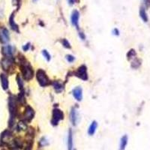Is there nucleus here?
<instances>
[{"label": "nucleus", "instance_id": "1", "mask_svg": "<svg viewBox=\"0 0 150 150\" xmlns=\"http://www.w3.org/2000/svg\"><path fill=\"white\" fill-rule=\"evenodd\" d=\"M37 79L39 84L41 87L48 86L49 83V79H48L46 72L42 69H39L37 72Z\"/></svg>", "mask_w": 150, "mask_h": 150}, {"label": "nucleus", "instance_id": "2", "mask_svg": "<svg viewBox=\"0 0 150 150\" xmlns=\"http://www.w3.org/2000/svg\"><path fill=\"white\" fill-rule=\"evenodd\" d=\"M64 119V114L62 110L59 109H54L53 111V117H52L51 123L53 126H57L60 120Z\"/></svg>", "mask_w": 150, "mask_h": 150}, {"label": "nucleus", "instance_id": "3", "mask_svg": "<svg viewBox=\"0 0 150 150\" xmlns=\"http://www.w3.org/2000/svg\"><path fill=\"white\" fill-rule=\"evenodd\" d=\"M22 72H23V76L26 80H30L33 77V71L31 67H29L28 65H23L21 69Z\"/></svg>", "mask_w": 150, "mask_h": 150}, {"label": "nucleus", "instance_id": "4", "mask_svg": "<svg viewBox=\"0 0 150 150\" xmlns=\"http://www.w3.org/2000/svg\"><path fill=\"white\" fill-rule=\"evenodd\" d=\"M76 76L80 77V79H82L83 80H87L88 79V75H87V67L84 65L81 66L78 68V70L76 73Z\"/></svg>", "mask_w": 150, "mask_h": 150}, {"label": "nucleus", "instance_id": "5", "mask_svg": "<svg viewBox=\"0 0 150 150\" xmlns=\"http://www.w3.org/2000/svg\"><path fill=\"white\" fill-rule=\"evenodd\" d=\"M79 18H80V13L78 11L74 10L71 16V21L72 25L76 26L77 28H79Z\"/></svg>", "mask_w": 150, "mask_h": 150}, {"label": "nucleus", "instance_id": "6", "mask_svg": "<svg viewBox=\"0 0 150 150\" xmlns=\"http://www.w3.org/2000/svg\"><path fill=\"white\" fill-rule=\"evenodd\" d=\"M9 41V33L8 29L3 28L0 30V41L2 43H7Z\"/></svg>", "mask_w": 150, "mask_h": 150}, {"label": "nucleus", "instance_id": "7", "mask_svg": "<svg viewBox=\"0 0 150 150\" xmlns=\"http://www.w3.org/2000/svg\"><path fill=\"white\" fill-rule=\"evenodd\" d=\"M73 95H74V98L76 99L77 101H81L83 98V89H81V87H77L76 88H74L73 89Z\"/></svg>", "mask_w": 150, "mask_h": 150}, {"label": "nucleus", "instance_id": "8", "mask_svg": "<svg viewBox=\"0 0 150 150\" xmlns=\"http://www.w3.org/2000/svg\"><path fill=\"white\" fill-rule=\"evenodd\" d=\"M9 110L11 115H14L16 112V101L13 98H9Z\"/></svg>", "mask_w": 150, "mask_h": 150}, {"label": "nucleus", "instance_id": "9", "mask_svg": "<svg viewBox=\"0 0 150 150\" xmlns=\"http://www.w3.org/2000/svg\"><path fill=\"white\" fill-rule=\"evenodd\" d=\"M34 114H35V112H34L32 108L31 107H28L25 111L24 116L26 119H28V120H31L34 116Z\"/></svg>", "mask_w": 150, "mask_h": 150}, {"label": "nucleus", "instance_id": "10", "mask_svg": "<svg viewBox=\"0 0 150 150\" xmlns=\"http://www.w3.org/2000/svg\"><path fill=\"white\" fill-rule=\"evenodd\" d=\"M9 24H10L11 29H12L14 31L19 32L18 26H17L15 22V15H14V13L11 15L10 18H9Z\"/></svg>", "mask_w": 150, "mask_h": 150}, {"label": "nucleus", "instance_id": "11", "mask_svg": "<svg viewBox=\"0 0 150 150\" xmlns=\"http://www.w3.org/2000/svg\"><path fill=\"white\" fill-rule=\"evenodd\" d=\"M0 79H1V83H2V87L3 89L6 90L8 88V77L5 76V74H2L0 76Z\"/></svg>", "mask_w": 150, "mask_h": 150}, {"label": "nucleus", "instance_id": "12", "mask_svg": "<svg viewBox=\"0 0 150 150\" xmlns=\"http://www.w3.org/2000/svg\"><path fill=\"white\" fill-rule=\"evenodd\" d=\"M97 127H98V124H97V122L95 121L93 122H92V124L90 125V126L88 128V134L90 136H93L95 134V131H96V129H97Z\"/></svg>", "mask_w": 150, "mask_h": 150}, {"label": "nucleus", "instance_id": "13", "mask_svg": "<svg viewBox=\"0 0 150 150\" xmlns=\"http://www.w3.org/2000/svg\"><path fill=\"white\" fill-rule=\"evenodd\" d=\"M2 53L3 54L7 56H11L13 54V50H12V47L10 45L5 46L4 48H2Z\"/></svg>", "mask_w": 150, "mask_h": 150}, {"label": "nucleus", "instance_id": "14", "mask_svg": "<svg viewBox=\"0 0 150 150\" xmlns=\"http://www.w3.org/2000/svg\"><path fill=\"white\" fill-rule=\"evenodd\" d=\"M140 18L142 19L143 21V22H145V23H147L149 20V18H148V15H147V14H146V10H145V8H140Z\"/></svg>", "mask_w": 150, "mask_h": 150}, {"label": "nucleus", "instance_id": "15", "mask_svg": "<svg viewBox=\"0 0 150 150\" xmlns=\"http://www.w3.org/2000/svg\"><path fill=\"white\" fill-rule=\"evenodd\" d=\"M73 148V134H72L71 129L69 130L68 131V149L72 150Z\"/></svg>", "mask_w": 150, "mask_h": 150}, {"label": "nucleus", "instance_id": "16", "mask_svg": "<svg viewBox=\"0 0 150 150\" xmlns=\"http://www.w3.org/2000/svg\"><path fill=\"white\" fill-rule=\"evenodd\" d=\"M11 137V132H9L8 131H4L2 133V137H1V140L4 143L8 142V140H9V138H10Z\"/></svg>", "mask_w": 150, "mask_h": 150}, {"label": "nucleus", "instance_id": "17", "mask_svg": "<svg viewBox=\"0 0 150 150\" xmlns=\"http://www.w3.org/2000/svg\"><path fill=\"white\" fill-rule=\"evenodd\" d=\"M77 112L76 110L74 109H72L71 111V113H70V119H71V121L72 124L74 125V126H75L76 125V122H77Z\"/></svg>", "mask_w": 150, "mask_h": 150}, {"label": "nucleus", "instance_id": "18", "mask_svg": "<svg viewBox=\"0 0 150 150\" xmlns=\"http://www.w3.org/2000/svg\"><path fill=\"white\" fill-rule=\"evenodd\" d=\"M128 143V136H123L120 141V150H124L126 149V146Z\"/></svg>", "mask_w": 150, "mask_h": 150}, {"label": "nucleus", "instance_id": "19", "mask_svg": "<svg viewBox=\"0 0 150 150\" xmlns=\"http://www.w3.org/2000/svg\"><path fill=\"white\" fill-rule=\"evenodd\" d=\"M11 65V61L9 59H5L2 60V68H4V70H8Z\"/></svg>", "mask_w": 150, "mask_h": 150}, {"label": "nucleus", "instance_id": "20", "mask_svg": "<svg viewBox=\"0 0 150 150\" xmlns=\"http://www.w3.org/2000/svg\"><path fill=\"white\" fill-rule=\"evenodd\" d=\"M53 85H54V87L56 89V91L58 92V93H60V92H62L63 90V87H62V85L60 83L56 81V82L53 83Z\"/></svg>", "mask_w": 150, "mask_h": 150}, {"label": "nucleus", "instance_id": "21", "mask_svg": "<svg viewBox=\"0 0 150 150\" xmlns=\"http://www.w3.org/2000/svg\"><path fill=\"white\" fill-rule=\"evenodd\" d=\"M136 56V52H135V50H129V52H128V54H127V56H128V59H131V58H133V57H134V56Z\"/></svg>", "mask_w": 150, "mask_h": 150}, {"label": "nucleus", "instance_id": "22", "mask_svg": "<svg viewBox=\"0 0 150 150\" xmlns=\"http://www.w3.org/2000/svg\"><path fill=\"white\" fill-rule=\"evenodd\" d=\"M42 54H43V56L46 58V59L48 60V61H50V60L51 57H50V54L48 53V50H44L43 51H42Z\"/></svg>", "mask_w": 150, "mask_h": 150}, {"label": "nucleus", "instance_id": "23", "mask_svg": "<svg viewBox=\"0 0 150 150\" xmlns=\"http://www.w3.org/2000/svg\"><path fill=\"white\" fill-rule=\"evenodd\" d=\"M19 130H25L26 128V125L23 122H20L17 126Z\"/></svg>", "mask_w": 150, "mask_h": 150}, {"label": "nucleus", "instance_id": "24", "mask_svg": "<svg viewBox=\"0 0 150 150\" xmlns=\"http://www.w3.org/2000/svg\"><path fill=\"white\" fill-rule=\"evenodd\" d=\"M62 44L65 48H71V44L68 42V41L67 39H63L62 40Z\"/></svg>", "mask_w": 150, "mask_h": 150}, {"label": "nucleus", "instance_id": "25", "mask_svg": "<svg viewBox=\"0 0 150 150\" xmlns=\"http://www.w3.org/2000/svg\"><path fill=\"white\" fill-rule=\"evenodd\" d=\"M66 59L68 60V62L71 63V62H73L75 60V57L72 55H67L66 56Z\"/></svg>", "mask_w": 150, "mask_h": 150}, {"label": "nucleus", "instance_id": "26", "mask_svg": "<svg viewBox=\"0 0 150 150\" xmlns=\"http://www.w3.org/2000/svg\"><path fill=\"white\" fill-rule=\"evenodd\" d=\"M39 143L41 146H45V145H47V144H48V142H47L46 138H44V137L41 138V140H40Z\"/></svg>", "mask_w": 150, "mask_h": 150}, {"label": "nucleus", "instance_id": "27", "mask_svg": "<svg viewBox=\"0 0 150 150\" xmlns=\"http://www.w3.org/2000/svg\"><path fill=\"white\" fill-rule=\"evenodd\" d=\"M29 48H30V44L29 43V44H26L25 46H23V49L24 51H27V50L29 49Z\"/></svg>", "mask_w": 150, "mask_h": 150}, {"label": "nucleus", "instance_id": "28", "mask_svg": "<svg viewBox=\"0 0 150 150\" xmlns=\"http://www.w3.org/2000/svg\"><path fill=\"white\" fill-rule=\"evenodd\" d=\"M113 34H114V35H119V32L117 29H113Z\"/></svg>", "mask_w": 150, "mask_h": 150}, {"label": "nucleus", "instance_id": "29", "mask_svg": "<svg viewBox=\"0 0 150 150\" xmlns=\"http://www.w3.org/2000/svg\"><path fill=\"white\" fill-rule=\"evenodd\" d=\"M12 2L14 5H20V0H12Z\"/></svg>", "mask_w": 150, "mask_h": 150}, {"label": "nucleus", "instance_id": "30", "mask_svg": "<svg viewBox=\"0 0 150 150\" xmlns=\"http://www.w3.org/2000/svg\"><path fill=\"white\" fill-rule=\"evenodd\" d=\"M68 1L70 5H73L74 4V2H75V0H68Z\"/></svg>", "mask_w": 150, "mask_h": 150}, {"label": "nucleus", "instance_id": "31", "mask_svg": "<svg viewBox=\"0 0 150 150\" xmlns=\"http://www.w3.org/2000/svg\"><path fill=\"white\" fill-rule=\"evenodd\" d=\"M80 37L81 38H83V40L85 39V35H84V34H83V32H80Z\"/></svg>", "mask_w": 150, "mask_h": 150}, {"label": "nucleus", "instance_id": "32", "mask_svg": "<svg viewBox=\"0 0 150 150\" xmlns=\"http://www.w3.org/2000/svg\"><path fill=\"white\" fill-rule=\"evenodd\" d=\"M33 1H34V2H36V1H37V0H33Z\"/></svg>", "mask_w": 150, "mask_h": 150}, {"label": "nucleus", "instance_id": "33", "mask_svg": "<svg viewBox=\"0 0 150 150\" xmlns=\"http://www.w3.org/2000/svg\"><path fill=\"white\" fill-rule=\"evenodd\" d=\"M14 150H17V149H14Z\"/></svg>", "mask_w": 150, "mask_h": 150}]
</instances>
